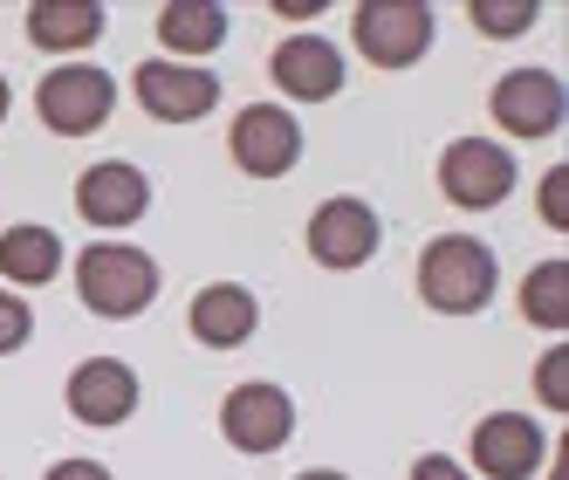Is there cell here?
<instances>
[{"mask_svg":"<svg viewBox=\"0 0 569 480\" xmlns=\"http://www.w3.org/2000/svg\"><path fill=\"white\" fill-rule=\"evenodd\" d=\"M419 296L439 309V316H473L495 302V254L487 240L473 233H439L432 248L419 254Z\"/></svg>","mask_w":569,"mask_h":480,"instance_id":"1","label":"cell"},{"mask_svg":"<svg viewBox=\"0 0 569 480\" xmlns=\"http://www.w3.org/2000/svg\"><path fill=\"white\" fill-rule=\"evenodd\" d=\"M76 296H83V309L110 316V323H124V316L151 309V296H158V268H151V254H138V248L97 240V248L76 254Z\"/></svg>","mask_w":569,"mask_h":480,"instance_id":"2","label":"cell"},{"mask_svg":"<svg viewBox=\"0 0 569 480\" xmlns=\"http://www.w3.org/2000/svg\"><path fill=\"white\" fill-rule=\"evenodd\" d=\"M110 103H117V83H110L103 69H90V62H62V69L42 76V90H34L42 124L62 131V138H90V131H103Z\"/></svg>","mask_w":569,"mask_h":480,"instance_id":"3","label":"cell"},{"mask_svg":"<svg viewBox=\"0 0 569 480\" xmlns=\"http://www.w3.org/2000/svg\"><path fill=\"white\" fill-rule=\"evenodd\" d=\"M357 49L378 69H412L432 49V8L426 0H363L357 8Z\"/></svg>","mask_w":569,"mask_h":480,"instance_id":"4","label":"cell"},{"mask_svg":"<svg viewBox=\"0 0 569 480\" xmlns=\"http://www.w3.org/2000/svg\"><path fill=\"white\" fill-rule=\"evenodd\" d=\"M439 192L453 199V207H501L515 192V158L487 138H453L439 158Z\"/></svg>","mask_w":569,"mask_h":480,"instance_id":"5","label":"cell"},{"mask_svg":"<svg viewBox=\"0 0 569 480\" xmlns=\"http://www.w3.org/2000/svg\"><path fill=\"white\" fill-rule=\"evenodd\" d=\"M131 90H138V103L158 117V124H192V117H207L220 103V76L166 56V62H144L131 76Z\"/></svg>","mask_w":569,"mask_h":480,"instance_id":"6","label":"cell"},{"mask_svg":"<svg viewBox=\"0 0 569 480\" xmlns=\"http://www.w3.org/2000/svg\"><path fill=\"white\" fill-rule=\"evenodd\" d=\"M233 158H240V172H248V179H281V172H296V158H302L296 117L281 110V103L240 110V117H233Z\"/></svg>","mask_w":569,"mask_h":480,"instance_id":"7","label":"cell"},{"mask_svg":"<svg viewBox=\"0 0 569 480\" xmlns=\"http://www.w3.org/2000/svg\"><path fill=\"white\" fill-rule=\"evenodd\" d=\"M220 432H227V447H240V453H274L281 439L296 432L289 391H281V384H240V391H227Z\"/></svg>","mask_w":569,"mask_h":480,"instance_id":"8","label":"cell"},{"mask_svg":"<svg viewBox=\"0 0 569 480\" xmlns=\"http://www.w3.org/2000/svg\"><path fill=\"white\" fill-rule=\"evenodd\" d=\"M495 124L508 131V138H549L556 124H562V110H569V97H562V83L549 69H515V76H501L495 83Z\"/></svg>","mask_w":569,"mask_h":480,"instance_id":"9","label":"cell"},{"mask_svg":"<svg viewBox=\"0 0 569 480\" xmlns=\"http://www.w3.org/2000/svg\"><path fill=\"white\" fill-rule=\"evenodd\" d=\"M309 254L322 268H363L378 254V213L363 207V199H322L316 220H309Z\"/></svg>","mask_w":569,"mask_h":480,"instance_id":"10","label":"cell"},{"mask_svg":"<svg viewBox=\"0 0 569 480\" xmlns=\"http://www.w3.org/2000/svg\"><path fill=\"white\" fill-rule=\"evenodd\" d=\"M542 426L536 419H521V412H495V419H480V432H473V467L487 473V480H528L542 467Z\"/></svg>","mask_w":569,"mask_h":480,"instance_id":"11","label":"cell"},{"mask_svg":"<svg viewBox=\"0 0 569 480\" xmlns=\"http://www.w3.org/2000/svg\"><path fill=\"white\" fill-rule=\"evenodd\" d=\"M69 412L83 426H124L138 412V371L117 364V357H90L69 378Z\"/></svg>","mask_w":569,"mask_h":480,"instance_id":"12","label":"cell"},{"mask_svg":"<svg viewBox=\"0 0 569 480\" xmlns=\"http://www.w3.org/2000/svg\"><path fill=\"white\" fill-rule=\"evenodd\" d=\"M144 207H151V186L138 166H117L110 158V166H90L76 179V213L90 227H131V220H144Z\"/></svg>","mask_w":569,"mask_h":480,"instance_id":"13","label":"cell"},{"mask_svg":"<svg viewBox=\"0 0 569 480\" xmlns=\"http://www.w3.org/2000/svg\"><path fill=\"white\" fill-rule=\"evenodd\" d=\"M268 76L281 83V97H296V103H322V97H337L343 90V56L337 42H322V34H296V42H281Z\"/></svg>","mask_w":569,"mask_h":480,"instance_id":"14","label":"cell"},{"mask_svg":"<svg viewBox=\"0 0 569 480\" xmlns=\"http://www.w3.org/2000/svg\"><path fill=\"white\" fill-rule=\"evenodd\" d=\"M254 296L240 289V282H213V289H199L192 296V309H186V323H192V337L207 343V350H240L254 337Z\"/></svg>","mask_w":569,"mask_h":480,"instance_id":"15","label":"cell"},{"mask_svg":"<svg viewBox=\"0 0 569 480\" xmlns=\"http://www.w3.org/2000/svg\"><path fill=\"white\" fill-rule=\"evenodd\" d=\"M97 34H103V8H97V0H34V8H28V42L49 49V56L90 49Z\"/></svg>","mask_w":569,"mask_h":480,"instance_id":"16","label":"cell"},{"mask_svg":"<svg viewBox=\"0 0 569 480\" xmlns=\"http://www.w3.org/2000/svg\"><path fill=\"white\" fill-rule=\"evenodd\" d=\"M0 274L21 282V289L56 282V274H62V240L49 227H8V233H0Z\"/></svg>","mask_w":569,"mask_h":480,"instance_id":"17","label":"cell"},{"mask_svg":"<svg viewBox=\"0 0 569 480\" xmlns=\"http://www.w3.org/2000/svg\"><path fill=\"white\" fill-rule=\"evenodd\" d=\"M158 42L179 49V56H207L227 42V8L220 0H172L166 14H158Z\"/></svg>","mask_w":569,"mask_h":480,"instance_id":"18","label":"cell"},{"mask_svg":"<svg viewBox=\"0 0 569 480\" xmlns=\"http://www.w3.org/2000/svg\"><path fill=\"white\" fill-rule=\"evenodd\" d=\"M521 316H528L536 330H562V323H569V261L528 268V282H521Z\"/></svg>","mask_w":569,"mask_h":480,"instance_id":"19","label":"cell"},{"mask_svg":"<svg viewBox=\"0 0 569 480\" xmlns=\"http://www.w3.org/2000/svg\"><path fill=\"white\" fill-rule=\"evenodd\" d=\"M467 14L480 34H521V28H536V0H473Z\"/></svg>","mask_w":569,"mask_h":480,"instance_id":"20","label":"cell"},{"mask_svg":"<svg viewBox=\"0 0 569 480\" xmlns=\"http://www.w3.org/2000/svg\"><path fill=\"white\" fill-rule=\"evenodd\" d=\"M536 398H542L549 412H569V350H562V343L536 364Z\"/></svg>","mask_w":569,"mask_h":480,"instance_id":"21","label":"cell"},{"mask_svg":"<svg viewBox=\"0 0 569 480\" xmlns=\"http://www.w3.org/2000/svg\"><path fill=\"white\" fill-rule=\"evenodd\" d=\"M28 330H34V316H28V302H21V296H8V289H0V357H8V350H21V343H28Z\"/></svg>","mask_w":569,"mask_h":480,"instance_id":"22","label":"cell"},{"mask_svg":"<svg viewBox=\"0 0 569 480\" xmlns=\"http://www.w3.org/2000/svg\"><path fill=\"white\" fill-rule=\"evenodd\" d=\"M542 220H549V227H569V172H562V166L542 179Z\"/></svg>","mask_w":569,"mask_h":480,"instance_id":"23","label":"cell"},{"mask_svg":"<svg viewBox=\"0 0 569 480\" xmlns=\"http://www.w3.org/2000/svg\"><path fill=\"white\" fill-rule=\"evenodd\" d=\"M412 480H467V473H460L453 460H446V453H426V460L412 467Z\"/></svg>","mask_w":569,"mask_h":480,"instance_id":"24","label":"cell"},{"mask_svg":"<svg viewBox=\"0 0 569 480\" xmlns=\"http://www.w3.org/2000/svg\"><path fill=\"white\" fill-rule=\"evenodd\" d=\"M49 480H110V467H97V460H62V467H49Z\"/></svg>","mask_w":569,"mask_h":480,"instance_id":"25","label":"cell"},{"mask_svg":"<svg viewBox=\"0 0 569 480\" xmlns=\"http://www.w3.org/2000/svg\"><path fill=\"white\" fill-rule=\"evenodd\" d=\"M274 14L281 21H309V14H322V0H274Z\"/></svg>","mask_w":569,"mask_h":480,"instance_id":"26","label":"cell"},{"mask_svg":"<svg viewBox=\"0 0 569 480\" xmlns=\"http://www.w3.org/2000/svg\"><path fill=\"white\" fill-rule=\"evenodd\" d=\"M8 103H14V97H8V76H0V124H8Z\"/></svg>","mask_w":569,"mask_h":480,"instance_id":"27","label":"cell"},{"mask_svg":"<svg viewBox=\"0 0 569 480\" xmlns=\"http://www.w3.org/2000/svg\"><path fill=\"white\" fill-rule=\"evenodd\" d=\"M296 480H343V473H330V467H316V473H296Z\"/></svg>","mask_w":569,"mask_h":480,"instance_id":"28","label":"cell"}]
</instances>
